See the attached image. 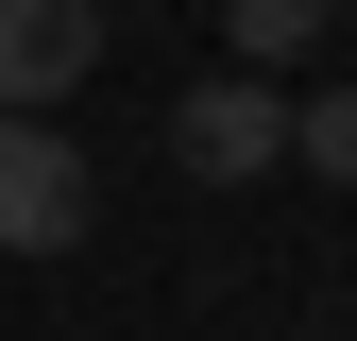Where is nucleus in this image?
<instances>
[{
	"instance_id": "nucleus-5",
	"label": "nucleus",
	"mask_w": 357,
	"mask_h": 341,
	"mask_svg": "<svg viewBox=\"0 0 357 341\" xmlns=\"http://www.w3.org/2000/svg\"><path fill=\"white\" fill-rule=\"evenodd\" d=\"M340 0H221V34H238V68H289L306 34H324Z\"/></svg>"
},
{
	"instance_id": "nucleus-2",
	"label": "nucleus",
	"mask_w": 357,
	"mask_h": 341,
	"mask_svg": "<svg viewBox=\"0 0 357 341\" xmlns=\"http://www.w3.org/2000/svg\"><path fill=\"white\" fill-rule=\"evenodd\" d=\"M68 239H85V154L0 103V256H68Z\"/></svg>"
},
{
	"instance_id": "nucleus-1",
	"label": "nucleus",
	"mask_w": 357,
	"mask_h": 341,
	"mask_svg": "<svg viewBox=\"0 0 357 341\" xmlns=\"http://www.w3.org/2000/svg\"><path fill=\"white\" fill-rule=\"evenodd\" d=\"M170 154H188L204 188H255V170L289 154V85L273 68H204L188 103H170Z\"/></svg>"
},
{
	"instance_id": "nucleus-4",
	"label": "nucleus",
	"mask_w": 357,
	"mask_h": 341,
	"mask_svg": "<svg viewBox=\"0 0 357 341\" xmlns=\"http://www.w3.org/2000/svg\"><path fill=\"white\" fill-rule=\"evenodd\" d=\"M289 154L324 188H357V85H289Z\"/></svg>"
},
{
	"instance_id": "nucleus-3",
	"label": "nucleus",
	"mask_w": 357,
	"mask_h": 341,
	"mask_svg": "<svg viewBox=\"0 0 357 341\" xmlns=\"http://www.w3.org/2000/svg\"><path fill=\"white\" fill-rule=\"evenodd\" d=\"M85 68H102V0H0V103L17 119L85 103Z\"/></svg>"
}]
</instances>
